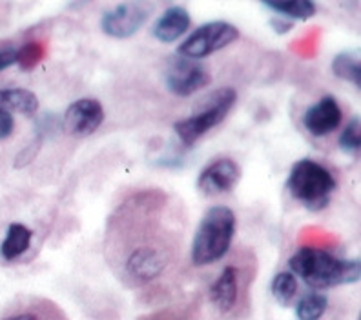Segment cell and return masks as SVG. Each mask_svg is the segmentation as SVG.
I'll return each mask as SVG.
<instances>
[{"instance_id": "6da1fadb", "label": "cell", "mask_w": 361, "mask_h": 320, "mask_svg": "<svg viewBox=\"0 0 361 320\" xmlns=\"http://www.w3.org/2000/svg\"><path fill=\"white\" fill-rule=\"evenodd\" d=\"M104 248L132 286L159 279L177 248V233L166 220V198L145 191L124 202L108 222Z\"/></svg>"}, {"instance_id": "7a4b0ae2", "label": "cell", "mask_w": 361, "mask_h": 320, "mask_svg": "<svg viewBox=\"0 0 361 320\" xmlns=\"http://www.w3.org/2000/svg\"><path fill=\"white\" fill-rule=\"evenodd\" d=\"M290 273L314 290H329L336 286L354 284L360 281V260L336 259L319 248H301L288 260Z\"/></svg>"}, {"instance_id": "3957f363", "label": "cell", "mask_w": 361, "mask_h": 320, "mask_svg": "<svg viewBox=\"0 0 361 320\" xmlns=\"http://www.w3.org/2000/svg\"><path fill=\"white\" fill-rule=\"evenodd\" d=\"M238 219L228 206H212L201 219L192 241V264L201 268L221 260L232 248Z\"/></svg>"}, {"instance_id": "277c9868", "label": "cell", "mask_w": 361, "mask_h": 320, "mask_svg": "<svg viewBox=\"0 0 361 320\" xmlns=\"http://www.w3.org/2000/svg\"><path fill=\"white\" fill-rule=\"evenodd\" d=\"M336 186L338 182L334 175L312 158L298 160L286 180V189L292 198L301 202L310 211L325 210L336 191Z\"/></svg>"}, {"instance_id": "5b68a950", "label": "cell", "mask_w": 361, "mask_h": 320, "mask_svg": "<svg viewBox=\"0 0 361 320\" xmlns=\"http://www.w3.org/2000/svg\"><path fill=\"white\" fill-rule=\"evenodd\" d=\"M238 101V93L233 88H221L212 91L195 104L194 113L188 119L173 124V132L185 146H194L210 129L219 126Z\"/></svg>"}, {"instance_id": "8992f818", "label": "cell", "mask_w": 361, "mask_h": 320, "mask_svg": "<svg viewBox=\"0 0 361 320\" xmlns=\"http://www.w3.org/2000/svg\"><path fill=\"white\" fill-rule=\"evenodd\" d=\"M239 30L233 24L225 20H214L199 26L188 39L179 44L177 55L179 57L190 58V60H201L204 57H210L212 53L219 51L238 40Z\"/></svg>"}, {"instance_id": "52a82bcc", "label": "cell", "mask_w": 361, "mask_h": 320, "mask_svg": "<svg viewBox=\"0 0 361 320\" xmlns=\"http://www.w3.org/2000/svg\"><path fill=\"white\" fill-rule=\"evenodd\" d=\"M210 71L199 60L179 57L173 58L164 71V84L168 91L177 97H190L210 84Z\"/></svg>"}, {"instance_id": "ba28073f", "label": "cell", "mask_w": 361, "mask_h": 320, "mask_svg": "<svg viewBox=\"0 0 361 320\" xmlns=\"http://www.w3.org/2000/svg\"><path fill=\"white\" fill-rule=\"evenodd\" d=\"M150 11L142 2H123L102 15L101 30L111 39H130L145 26Z\"/></svg>"}, {"instance_id": "9c48e42d", "label": "cell", "mask_w": 361, "mask_h": 320, "mask_svg": "<svg viewBox=\"0 0 361 320\" xmlns=\"http://www.w3.org/2000/svg\"><path fill=\"white\" fill-rule=\"evenodd\" d=\"M104 122V108L97 98H79L62 117V129L71 136H88Z\"/></svg>"}, {"instance_id": "30bf717a", "label": "cell", "mask_w": 361, "mask_h": 320, "mask_svg": "<svg viewBox=\"0 0 361 320\" xmlns=\"http://www.w3.org/2000/svg\"><path fill=\"white\" fill-rule=\"evenodd\" d=\"M241 179V167L232 158H217L204 167L197 179V189L203 195L228 193Z\"/></svg>"}, {"instance_id": "8fae6325", "label": "cell", "mask_w": 361, "mask_h": 320, "mask_svg": "<svg viewBox=\"0 0 361 320\" xmlns=\"http://www.w3.org/2000/svg\"><path fill=\"white\" fill-rule=\"evenodd\" d=\"M343 120V111L339 108L338 101L331 95L319 98L303 115L305 129L314 136H325L336 132Z\"/></svg>"}, {"instance_id": "7c38bea8", "label": "cell", "mask_w": 361, "mask_h": 320, "mask_svg": "<svg viewBox=\"0 0 361 320\" xmlns=\"http://www.w3.org/2000/svg\"><path fill=\"white\" fill-rule=\"evenodd\" d=\"M239 295V269L235 266H226L217 281L210 288V302L216 306L221 315H226L233 309Z\"/></svg>"}, {"instance_id": "4fadbf2b", "label": "cell", "mask_w": 361, "mask_h": 320, "mask_svg": "<svg viewBox=\"0 0 361 320\" xmlns=\"http://www.w3.org/2000/svg\"><path fill=\"white\" fill-rule=\"evenodd\" d=\"M190 13L183 6H172L168 8L161 17L157 18V23L154 24L155 39L163 44H172L179 37H183L190 27Z\"/></svg>"}, {"instance_id": "5bb4252c", "label": "cell", "mask_w": 361, "mask_h": 320, "mask_svg": "<svg viewBox=\"0 0 361 320\" xmlns=\"http://www.w3.org/2000/svg\"><path fill=\"white\" fill-rule=\"evenodd\" d=\"M0 110L11 115L20 113L30 117L39 110V97L24 88L0 89Z\"/></svg>"}, {"instance_id": "9a60e30c", "label": "cell", "mask_w": 361, "mask_h": 320, "mask_svg": "<svg viewBox=\"0 0 361 320\" xmlns=\"http://www.w3.org/2000/svg\"><path fill=\"white\" fill-rule=\"evenodd\" d=\"M31 238H33V231H31L27 226H24V224L20 222L9 224L4 242L0 244V255H2V259L8 260V262L18 259L20 255H24L30 250Z\"/></svg>"}, {"instance_id": "2e32d148", "label": "cell", "mask_w": 361, "mask_h": 320, "mask_svg": "<svg viewBox=\"0 0 361 320\" xmlns=\"http://www.w3.org/2000/svg\"><path fill=\"white\" fill-rule=\"evenodd\" d=\"M264 8L272 9L279 17H288L294 20H307L316 15V4L310 0H283V2H263Z\"/></svg>"}, {"instance_id": "e0dca14e", "label": "cell", "mask_w": 361, "mask_h": 320, "mask_svg": "<svg viewBox=\"0 0 361 320\" xmlns=\"http://www.w3.org/2000/svg\"><path fill=\"white\" fill-rule=\"evenodd\" d=\"M332 73L341 80H347L354 86V88H360L361 86V66L357 57H354L353 53L343 51L336 55L334 60L331 64Z\"/></svg>"}, {"instance_id": "ac0fdd59", "label": "cell", "mask_w": 361, "mask_h": 320, "mask_svg": "<svg viewBox=\"0 0 361 320\" xmlns=\"http://www.w3.org/2000/svg\"><path fill=\"white\" fill-rule=\"evenodd\" d=\"M272 297L283 307H288L298 297V279L290 271H281L272 279L270 284Z\"/></svg>"}, {"instance_id": "d6986e66", "label": "cell", "mask_w": 361, "mask_h": 320, "mask_svg": "<svg viewBox=\"0 0 361 320\" xmlns=\"http://www.w3.org/2000/svg\"><path fill=\"white\" fill-rule=\"evenodd\" d=\"M325 295L322 293H307L300 302L295 304V316L298 320H319L326 312Z\"/></svg>"}, {"instance_id": "ffe728a7", "label": "cell", "mask_w": 361, "mask_h": 320, "mask_svg": "<svg viewBox=\"0 0 361 320\" xmlns=\"http://www.w3.org/2000/svg\"><path fill=\"white\" fill-rule=\"evenodd\" d=\"M2 320H66V319H64L62 313L55 307V304L42 300V302L35 304L33 307H27V309H23V312L13 313V315L6 316V319Z\"/></svg>"}, {"instance_id": "44dd1931", "label": "cell", "mask_w": 361, "mask_h": 320, "mask_svg": "<svg viewBox=\"0 0 361 320\" xmlns=\"http://www.w3.org/2000/svg\"><path fill=\"white\" fill-rule=\"evenodd\" d=\"M361 146V120L360 117L350 119V122L345 126V129L339 135V148L348 155L360 153Z\"/></svg>"}, {"instance_id": "7402d4cb", "label": "cell", "mask_w": 361, "mask_h": 320, "mask_svg": "<svg viewBox=\"0 0 361 320\" xmlns=\"http://www.w3.org/2000/svg\"><path fill=\"white\" fill-rule=\"evenodd\" d=\"M15 129V119L11 113L0 110V142L6 141L8 136H11Z\"/></svg>"}, {"instance_id": "603a6c76", "label": "cell", "mask_w": 361, "mask_h": 320, "mask_svg": "<svg viewBox=\"0 0 361 320\" xmlns=\"http://www.w3.org/2000/svg\"><path fill=\"white\" fill-rule=\"evenodd\" d=\"M18 60V53L15 49H2L0 51V71L8 70L13 64H17Z\"/></svg>"}, {"instance_id": "cb8c5ba5", "label": "cell", "mask_w": 361, "mask_h": 320, "mask_svg": "<svg viewBox=\"0 0 361 320\" xmlns=\"http://www.w3.org/2000/svg\"><path fill=\"white\" fill-rule=\"evenodd\" d=\"M270 24L276 27V33H286V31L292 27L290 23H285V20H279V18H272V20H270Z\"/></svg>"}]
</instances>
